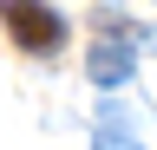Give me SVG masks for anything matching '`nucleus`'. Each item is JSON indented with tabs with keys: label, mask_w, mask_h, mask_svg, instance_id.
I'll return each instance as SVG.
<instances>
[{
	"label": "nucleus",
	"mask_w": 157,
	"mask_h": 150,
	"mask_svg": "<svg viewBox=\"0 0 157 150\" xmlns=\"http://www.w3.org/2000/svg\"><path fill=\"white\" fill-rule=\"evenodd\" d=\"M0 13H7V33H13L26 52H52L59 39H66V20H59L46 0H7Z\"/></svg>",
	"instance_id": "f257e3e1"
},
{
	"label": "nucleus",
	"mask_w": 157,
	"mask_h": 150,
	"mask_svg": "<svg viewBox=\"0 0 157 150\" xmlns=\"http://www.w3.org/2000/svg\"><path fill=\"white\" fill-rule=\"evenodd\" d=\"M131 65H137V52L131 46H92V59H85V72H92V85H124L131 79Z\"/></svg>",
	"instance_id": "f03ea898"
},
{
	"label": "nucleus",
	"mask_w": 157,
	"mask_h": 150,
	"mask_svg": "<svg viewBox=\"0 0 157 150\" xmlns=\"http://www.w3.org/2000/svg\"><path fill=\"white\" fill-rule=\"evenodd\" d=\"M92 150H144V144H131L124 130H111V124H105V130H98V137H92Z\"/></svg>",
	"instance_id": "7ed1b4c3"
}]
</instances>
